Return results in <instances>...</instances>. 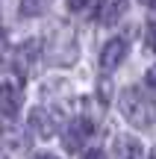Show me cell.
I'll use <instances>...</instances> for the list:
<instances>
[{
    "instance_id": "13",
    "label": "cell",
    "mask_w": 156,
    "mask_h": 159,
    "mask_svg": "<svg viewBox=\"0 0 156 159\" xmlns=\"http://www.w3.org/2000/svg\"><path fill=\"white\" fill-rule=\"evenodd\" d=\"M35 159H59V156H50V153H41V156H35Z\"/></svg>"
},
{
    "instance_id": "8",
    "label": "cell",
    "mask_w": 156,
    "mask_h": 159,
    "mask_svg": "<svg viewBox=\"0 0 156 159\" xmlns=\"http://www.w3.org/2000/svg\"><path fill=\"white\" fill-rule=\"evenodd\" d=\"M50 6V0H21V15L24 18H35Z\"/></svg>"
},
{
    "instance_id": "2",
    "label": "cell",
    "mask_w": 156,
    "mask_h": 159,
    "mask_svg": "<svg viewBox=\"0 0 156 159\" xmlns=\"http://www.w3.org/2000/svg\"><path fill=\"white\" fill-rule=\"evenodd\" d=\"M88 136H91V121L74 118V121H68V127L62 130V144H65V150L77 153V150H82V144H86Z\"/></svg>"
},
{
    "instance_id": "6",
    "label": "cell",
    "mask_w": 156,
    "mask_h": 159,
    "mask_svg": "<svg viewBox=\"0 0 156 159\" xmlns=\"http://www.w3.org/2000/svg\"><path fill=\"white\" fill-rule=\"evenodd\" d=\"M0 100H3V115H6V118H15L18 109H21V89H15L12 83H3Z\"/></svg>"
},
{
    "instance_id": "11",
    "label": "cell",
    "mask_w": 156,
    "mask_h": 159,
    "mask_svg": "<svg viewBox=\"0 0 156 159\" xmlns=\"http://www.w3.org/2000/svg\"><path fill=\"white\" fill-rule=\"evenodd\" d=\"M147 85H153V89H156V68L150 71V74H147Z\"/></svg>"
},
{
    "instance_id": "10",
    "label": "cell",
    "mask_w": 156,
    "mask_h": 159,
    "mask_svg": "<svg viewBox=\"0 0 156 159\" xmlns=\"http://www.w3.org/2000/svg\"><path fill=\"white\" fill-rule=\"evenodd\" d=\"M82 159H103V153H100V150H86Z\"/></svg>"
},
{
    "instance_id": "12",
    "label": "cell",
    "mask_w": 156,
    "mask_h": 159,
    "mask_svg": "<svg viewBox=\"0 0 156 159\" xmlns=\"http://www.w3.org/2000/svg\"><path fill=\"white\" fill-rule=\"evenodd\" d=\"M150 47H153V50H156V24H153V27H150Z\"/></svg>"
},
{
    "instance_id": "1",
    "label": "cell",
    "mask_w": 156,
    "mask_h": 159,
    "mask_svg": "<svg viewBox=\"0 0 156 159\" xmlns=\"http://www.w3.org/2000/svg\"><path fill=\"white\" fill-rule=\"evenodd\" d=\"M118 109H121V115L133 127H139V130H147V127H153V121H156V100L145 89H139V85H127V89L121 91Z\"/></svg>"
},
{
    "instance_id": "4",
    "label": "cell",
    "mask_w": 156,
    "mask_h": 159,
    "mask_svg": "<svg viewBox=\"0 0 156 159\" xmlns=\"http://www.w3.org/2000/svg\"><path fill=\"white\" fill-rule=\"evenodd\" d=\"M127 39H112V41H106V47L100 50V68L103 71H112V68H118V65L124 62V56H127Z\"/></svg>"
},
{
    "instance_id": "3",
    "label": "cell",
    "mask_w": 156,
    "mask_h": 159,
    "mask_svg": "<svg viewBox=\"0 0 156 159\" xmlns=\"http://www.w3.org/2000/svg\"><path fill=\"white\" fill-rule=\"evenodd\" d=\"M29 127H33L35 136H53L59 127V115L53 112V109H33L29 112Z\"/></svg>"
},
{
    "instance_id": "7",
    "label": "cell",
    "mask_w": 156,
    "mask_h": 159,
    "mask_svg": "<svg viewBox=\"0 0 156 159\" xmlns=\"http://www.w3.org/2000/svg\"><path fill=\"white\" fill-rule=\"evenodd\" d=\"M124 12H127V0H106L97 15H100V24H115Z\"/></svg>"
},
{
    "instance_id": "5",
    "label": "cell",
    "mask_w": 156,
    "mask_h": 159,
    "mask_svg": "<svg viewBox=\"0 0 156 159\" xmlns=\"http://www.w3.org/2000/svg\"><path fill=\"white\" fill-rule=\"evenodd\" d=\"M112 156L115 159H141V144L133 136H118L112 142Z\"/></svg>"
},
{
    "instance_id": "14",
    "label": "cell",
    "mask_w": 156,
    "mask_h": 159,
    "mask_svg": "<svg viewBox=\"0 0 156 159\" xmlns=\"http://www.w3.org/2000/svg\"><path fill=\"white\" fill-rule=\"evenodd\" d=\"M150 159H156V148H153V150H150Z\"/></svg>"
},
{
    "instance_id": "9",
    "label": "cell",
    "mask_w": 156,
    "mask_h": 159,
    "mask_svg": "<svg viewBox=\"0 0 156 159\" xmlns=\"http://www.w3.org/2000/svg\"><path fill=\"white\" fill-rule=\"evenodd\" d=\"M65 3H68L71 12H80V9H86V6H88V0H65Z\"/></svg>"
}]
</instances>
